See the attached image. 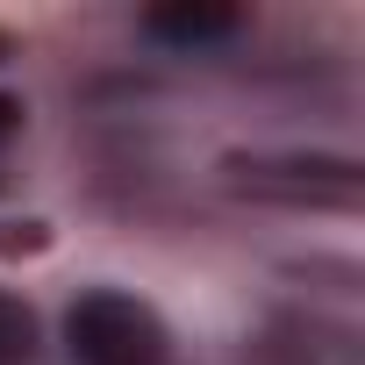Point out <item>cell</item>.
I'll list each match as a JSON object with an SVG mask.
<instances>
[{
    "mask_svg": "<svg viewBox=\"0 0 365 365\" xmlns=\"http://www.w3.org/2000/svg\"><path fill=\"white\" fill-rule=\"evenodd\" d=\"M65 358L72 365H172L179 336L158 301L136 287H79L65 308Z\"/></svg>",
    "mask_w": 365,
    "mask_h": 365,
    "instance_id": "2",
    "label": "cell"
},
{
    "mask_svg": "<svg viewBox=\"0 0 365 365\" xmlns=\"http://www.w3.org/2000/svg\"><path fill=\"white\" fill-rule=\"evenodd\" d=\"M251 29L244 8L230 0H165V8H143L136 15V36L165 58H208V51H230L237 36Z\"/></svg>",
    "mask_w": 365,
    "mask_h": 365,
    "instance_id": "4",
    "label": "cell"
},
{
    "mask_svg": "<svg viewBox=\"0 0 365 365\" xmlns=\"http://www.w3.org/2000/svg\"><path fill=\"white\" fill-rule=\"evenodd\" d=\"M22 129H29V101L22 93H0V150H8Z\"/></svg>",
    "mask_w": 365,
    "mask_h": 365,
    "instance_id": "7",
    "label": "cell"
},
{
    "mask_svg": "<svg viewBox=\"0 0 365 365\" xmlns=\"http://www.w3.org/2000/svg\"><path fill=\"white\" fill-rule=\"evenodd\" d=\"M43 351V322L22 294H0V365H29Z\"/></svg>",
    "mask_w": 365,
    "mask_h": 365,
    "instance_id": "5",
    "label": "cell"
},
{
    "mask_svg": "<svg viewBox=\"0 0 365 365\" xmlns=\"http://www.w3.org/2000/svg\"><path fill=\"white\" fill-rule=\"evenodd\" d=\"M215 187L251 208L279 215H358L365 208V158L351 150H301V143H237L215 158Z\"/></svg>",
    "mask_w": 365,
    "mask_h": 365,
    "instance_id": "1",
    "label": "cell"
},
{
    "mask_svg": "<svg viewBox=\"0 0 365 365\" xmlns=\"http://www.w3.org/2000/svg\"><path fill=\"white\" fill-rule=\"evenodd\" d=\"M0 194H8V172H0Z\"/></svg>",
    "mask_w": 365,
    "mask_h": 365,
    "instance_id": "9",
    "label": "cell"
},
{
    "mask_svg": "<svg viewBox=\"0 0 365 365\" xmlns=\"http://www.w3.org/2000/svg\"><path fill=\"white\" fill-rule=\"evenodd\" d=\"M15 51H22V43H15V29H0V65H8Z\"/></svg>",
    "mask_w": 365,
    "mask_h": 365,
    "instance_id": "8",
    "label": "cell"
},
{
    "mask_svg": "<svg viewBox=\"0 0 365 365\" xmlns=\"http://www.w3.org/2000/svg\"><path fill=\"white\" fill-rule=\"evenodd\" d=\"M58 244V222L51 215H0V265H29Z\"/></svg>",
    "mask_w": 365,
    "mask_h": 365,
    "instance_id": "6",
    "label": "cell"
},
{
    "mask_svg": "<svg viewBox=\"0 0 365 365\" xmlns=\"http://www.w3.org/2000/svg\"><path fill=\"white\" fill-rule=\"evenodd\" d=\"M244 365H365V336L358 322L322 315V308H272L251 329Z\"/></svg>",
    "mask_w": 365,
    "mask_h": 365,
    "instance_id": "3",
    "label": "cell"
}]
</instances>
